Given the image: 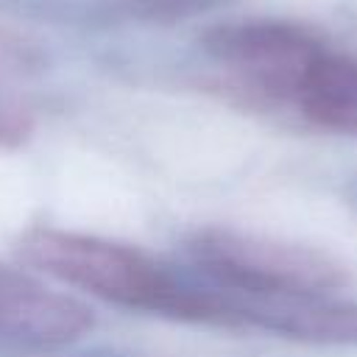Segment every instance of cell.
I'll use <instances>...</instances> for the list:
<instances>
[{
  "instance_id": "6da1fadb",
  "label": "cell",
  "mask_w": 357,
  "mask_h": 357,
  "mask_svg": "<svg viewBox=\"0 0 357 357\" xmlns=\"http://www.w3.org/2000/svg\"><path fill=\"white\" fill-rule=\"evenodd\" d=\"M17 254L31 268L128 310L190 321H226L218 296L184 287L159 262L131 245L39 226L17 240Z\"/></svg>"
},
{
  "instance_id": "7a4b0ae2",
  "label": "cell",
  "mask_w": 357,
  "mask_h": 357,
  "mask_svg": "<svg viewBox=\"0 0 357 357\" xmlns=\"http://www.w3.org/2000/svg\"><path fill=\"white\" fill-rule=\"evenodd\" d=\"M190 251L218 284L237 293L326 296L349 279L335 257L254 231L204 229L192 237Z\"/></svg>"
},
{
  "instance_id": "3957f363",
  "label": "cell",
  "mask_w": 357,
  "mask_h": 357,
  "mask_svg": "<svg viewBox=\"0 0 357 357\" xmlns=\"http://www.w3.org/2000/svg\"><path fill=\"white\" fill-rule=\"evenodd\" d=\"M206 56L271 98H293L304 86L324 45L304 28L279 20L223 22L204 33Z\"/></svg>"
},
{
  "instance_id": "277c9868",
  "label": "cell",
  "mask_w": 357,
  "mask_h": 357,
  "mask_svg": "<svg viewBox=\"0 0 357 357\" xmlns=\"http://www.w3.org/2000/svg\"><path fill=\"white\" fill-rule=\"evenodd\" d=\"M78 298L50 290L25 271L0 265V337L22 346H64L92 329Z\"/></svg>"
},
{
  "instance_id": "5b68a950",
  "label": "cell",
  "mask_w": 357,
  "mask_h": 357,
  "mask_svg": "<svg viewBox=\"0 0 357 357\" xmlns=\"http://www.w3.org/2000/svg\"><path fill=\"white\" fill-rule=\"evenodd\" d=\"M226 321H251L262 329L312 340V343H357V304L329 296H284V293H237L220 298Z\"/></svg>"
},
{
  "instance_id": "8992f818",
  "label": "cell",
  "mask_w": 357,
  "mask_h": 357,
  "mask_svg": "<svg viewBox=\"0 0 357 357\" xmlns=\"http://www.w3.org/2000/svg\"><path fill=\"white\" fill-rule=\"evenodd\" d=\"M296 103L315 126L357 137V56L324 53L298 89Z\"/></svg>"
},
{
  "instance_id": "52a82bcc",
  "label": "cell",
  "mask_w": 357,
  "mask_h": 357,
  "mask_svg": "<svg viewBox=\"0 0 357 357\" xmlns=\"http://www.w3.org/2000/svg\"><path fill=\"white\" fill-rule=\"evenodd\" d=\"M33 134V114L17 98L0 92V151L25 145Z\"/></svg>"
},
{
  "instance_id": "ba28073f",
  "label": "cell",
  "mask_w": 357,
  "mask_h": 357,
  "mask_svg": "<svg viewBox=\"0 0 357 357\" xmlns=\"http://www.w3.org/2000/svg\"><path fill=\"white\" fill-rule=\"evenodd\" d=\"M159 3H173V0H159Z\"/></svg>"
}]
</instances>
